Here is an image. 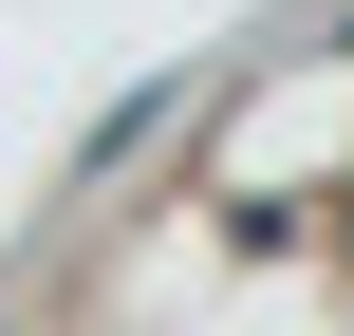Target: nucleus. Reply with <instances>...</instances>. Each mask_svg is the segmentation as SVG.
<instances>
[{
  "instance_id": "1",
  "label": "nucleus",
  "mask_w": 354,
  "mask_h": 336,
  "mask_svg": "<svg viewBox=\"0 0 354 336\" xmlns=\"http://www.w3.org/2000/svg\"><path fill=\"white\" fill-rule=\"evenodd\" d=\"M336 56H354V19H336Z\"/></svg>"
}]
</instances>
